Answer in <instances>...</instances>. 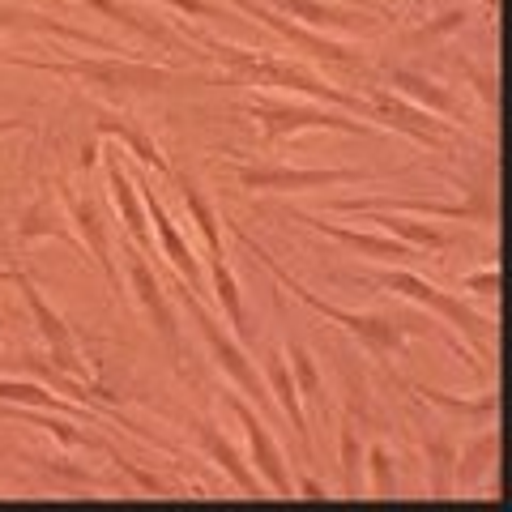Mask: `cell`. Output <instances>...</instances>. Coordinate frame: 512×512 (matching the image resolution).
Wrapping results in <instances>:
<instances>
[{
    "instance_id": "2",
    "label": "cell",
    "mask_w": 512,
    "mask_h": 512,
    "mask_svg": "<svg viewBox=\"0 0 512 512\" xmlns=\"http://www.w3.org/2000/svg\"><path fill=\"white\" fill-rule=\"evenodd\" d=\"M278 278H286V274H278ZM286 282H291V278H286ZM291 291L299 295V299H308L312 303V308H320V312H325V316H333V320H342V325L346 329H355L359 333V338L367 342V346H372L376 350V355H393V350L397 346H402V338H406V329L402 325H393V320H380V316H350V312H342V308H325V303H320L312 291H303V286L299 282H291Z\"/></svg>"
},
{
    "instance_id": "21",
    "label": "cell",
    "mask_w": 512,
    "mask_h": 512,
    "mask_svg": "<svg viewBox=\"0 0 512 512\" xmlns=\"http://www.w3.org/2000/svg\"><path fill=\"white\" fill-rule=\"evenodd\" d=\"M184 197H188V205H192V214H197V222H201V231H205V239H210V248H214V256L222 261V239H218V222H214V214H210V205H205L201 197H197V188L192 184H184Z\"/></svg>"
},
{
    "instance_id": "27",
    "label": "cell",
    "mask_w": 512,
    "mask_h": 512,
    "mask_svg": "<svg viewBox=\"0 0 512 512\" xmlns=\"http://www.w3.org/2000/svg\"><path fill=\"white\" fill-rule=\"evenodd\" d=\"M120 137L128 141V146H133V154H137V158H146V163H154V171H167V163H163V158H158V150H154V146H150V141L141 137V133H128V128H120Z\"/></svg>"
},
{
    "instance_id": "8",
    "label": "cell",
    "mask_w": 512,
    "mask_h": 512,
    "mask_svg": "<svg viewBox=\"0 0 512 512\" xmlns=\"http://www.w3.org/2000/svg\"><path fill=\"white\" fill-rule=\"evenodd\" d=\"M128 269H133V282H137V295H141V303L150 308V316H154V325H158V333L175 346V320H171V308H167V299H163V291H158V282H154V274L146 269V261L141 256H128Z\"/></svg>"
},
{
    "instance_id": "3",
    "label": "cell",
    "mask_w": 512,
    "mask_h": 512,
    "mask_svg": "<svg viewBox=\"0 0 512 512\" xmlns=\"http://www.w3.org/2000/svg\"><path fill=\"white\" fill-rule=\"evenodd\" d=\"M384 286H389V291H402V295H410V299H419V303H431V308H436L440 316H448L453 325L466 329L474 342L483 338V320H478V316L466 308V303L453 299V295H444V291H436V286L419 282L414 274H384Z\"/></svg>"
},
{
    "instance_id": "6",
    "label": "cell",
    "mask_w": 512,
    "mask_h": 512,
    "mask_svg": "<svg viewBox=\"0 0 512 512\" xmlns=\"http://www.w3.org/2000/svg\"><path fill=\"white\" fill-rule=\"evenodd\" d=\"M235 414L239 419H244V427H248V440H252V457H256V466H261V474L269 478V483H274V491L278 495H291V478H286V470H282V457H278V448H274V440H269V427L256 419V414L239 402L235 397Z\"/></svg>"
},
{
    "instance_id": "1",
    "label": "cell",
    "mask_w": 512,
    "mask_h": 512,
    "mask_svg": "<svg viewBox=\"0 0 512 512\" xmlns=\"http://www.w3.org/2000/svg\"><path fill=\"white\" fill-rule=\"evenodd\" d=\"M214 52H218L222 60H227L235 73H244V77H252V82H261V86H286V90L316 94V99H333V103H342V107H359L355 99H346L342 90H329V86H320L312 73L291 69V64H278V60L252 56V52H244V47H227V43H214Z\"/></svg>"
},
{
    "instance_id": "5",
    "label": "cell",
    "mask_w": 512,
    "mask_h": 512,
    "mask_svg": "<svg viewBox=\"0 0 512 512\" xmlns=\"http://www.w3.org/2000/svg\"><path fill=\"white\" fill-rule=\"evenodd\" d=\"M256 120L265 124V137L278 141L282 133L295 128H342V133H363L355 120H338L329 111H312V107H256Z\"/></svg>"
},
{
    "instance_id": "12",
    "label": "cell",
    "mask_w": 512,
    "mask_h": 512,
    "mask_svg": "<svg viewBox=\"0 0 512 512\" xmlns=\"http://www.w3.org/2000/svg\"><path fill=\"white\" fill-rule=\"evenodd\" d=\"M18 286H22V295H26V303H30V312L39 316V329L47 333V342H56L60 363L69 367V329H64V320H60L56 312H47V303L39 299V291H35V286H30L26 278H18Z\"/></svg>"
},
{
    "instance_id": "9",
    "label": "cell",
    "mask_w": 512,
    "mask_h": 512,
    "mask_svg": "<svg viewBox=\"0 0 512 512\" xmlns=\"http://www.w3.org/2000/svg\"><path fill=\"white\" fill-rule=\"evenodd\" d=\"M73 73L94 77L107 86H163L167 73L163 69H141V64H73Z\"/></svg>"
},
{
    "instance_id": "19",
    "label": "cell",
    "mask_w": 512,
    "mask_h": 512,
    "mask_svg": "<svg viewBox=\"0 0 512 512\" xmlns=\"http://www.w3.org/2000/svg\"><path fill=\"white\" fill-rule=\"evenodd\" d=\"M73 214H77V222H82V231L90 235V248H94V256H99V265L111 274V256H107V235H103V227H99V218H94V210L90 205H73ZM116 278V274H111Z\"/></svg>"
},
{
    "instance_id": "14",
    "label": "cell",
    "mask_w": 512,
    "mask_h": 512,
    "mask_svg": "<svg viewBox=\"0 0 512 512\" xmlns=\"http://www.w3.org/2000/svg\"><path fill=\"white\" fill-rule=\"evenodd\" d=\"M201 444H205V448H210V457H214V461H218V466H222V470H227V474L235 478V483H239V487H244V491H256V478H252V474H248L244 466H239L235 448H231L227 440H222V436H218V431H214V427H201Z\"/></svg>"
},
{
    "instance_id": "13",
    "label": "cell",
    "mask_w": 512,
    "mask_h": 512,
    "mask_svg": "<svg viewBox=\"0 0 512 512\" xmlns=\"http://www.w3.org/2000/svg\"><path fill=\"white\" fill-rule=\"evenodd\" d=\"M269 380H274V393L282 397V410H286V419H291L295 436L303 440V448H308V423H303V410H299V402H295V384H291V376H286V363H282L278 355L269 359Z\"/></svg>"
},
{
    "instance_id": "25",
    "label": "cell",
    "mask_w": 512,
    "mask_h": 512,
    "mask_svg": "<svg viewBox=\"0 0 512 512\" xmlns=\"http://www.w3.org/2000/svg\"><path fill=\"white\" fill-rule=\"evenodd\" d=\"M295 367H299V380H303V393L316 397V402H325V393H320V380H316V367L308 359V350L295 346Z\"/></svg>"
},
{
    "instance_id": "24",
    "label": "cell",
    "mask_w": 512,
    "mask_h": 512,
    "mask_svg": "<svg viewBox=\"0 0 512 512\" xmlns=\"http://www.w3.org/2000/svg\"><path fill=\"white\" fill-rule=\"evenodd\" d=\"M214 282H218V295H222V303H227V316L235 320V325H239V320H244V312H239V295H235V282H231V274H227V265H214Z\"/></svg>"
},
{
    "instance_id": "15",
    "label": "cell",
    "mask_w": 512,
    "mask_h": 512,
    "mask_svg": "<svg viewBox=\"0 0 512 512\" xmlns=\"http://www.w3.org/2000/svg\"><path fill=\"white\" fill-rule=\"evenodd\" d=\"M380 107L393 116V124L410 128V133L419 137V141H427V146H440V133H436V124H431V116H423V111H410V107L393 103V99H380Z\"/></svg>"
},
{
    "instance_id": "10",
    "label": "cell",
    "mask_w": 512,
    "mask_h": 512,
    "mask_svg": "<svg viewBox=\"0 0 512 512\" xmlns=\"http://www.w3.org/2000/svg\"><path fill=\"white\" fill-rule=\"evenodd\" d=\"M312 222V218H303ZM316 231H325L333 239H342V244L359 248V252H372V256H389V261H406L410 256V244H397V239H376V235H359V231H346V227H329V222H312Z\"/></svg>"
},
{
    "instance_id": "18",
    "label": "cell",
    "mask_w": 512,
    "mask_h": 512,
    "mask_svg": "<svg viewBox=\"0 0 512 512\" xmlns=\"http://www.w3.org/2000/svg\"><path fill=\"white\" fill-rule=\"evenodd\" d=\"M393 82L402 86L410 99H419V103H427V107H436V111H453V94H444V90H436L431 82H423V77H414V73H393Z\"/></svg>"
},
{
    "instance_id": "28",
    "label": "cell",
    "mask_w": 512,
    "mask_h": 512,
    "mask_svg": "<svg viewBox=\"0 0 512 512\" xmlns=\"http://www.w3.org/2000/svg\"><path fill=\"white\" fill-rule=\"evenodd\" d=\"M372 466H376V491H380V495H389V491H393V478H389V457H384L380 448L372 453Z\"/></svg>"
},
{
    "instance_id": "30",
    "label": "cell",
    "mask_w": 512,
    "mask_h": 512,
    "mask_svg": "<svg viewBox=\"0 0 512 512\" xmlns=\"http://www.w3.org/2000/svg\"><path fill=\"white\" fill-rule=\"evenodd\" d=\"M0 278H9V274H0Z\"/></svg>"
},
{
    "instance_id": "20",
    "label": "cell",
    "mask_w": 512,
    "mask_h": 512,
    "mask_svg": "<svg viewBox=\"0 0 512 512\" xmlns=\"http://www.w3.org/2000/svg\"><path fill=\"white\" fill-rule=\"evenodd\" d=\"M0 397H9V402H26V406H43V410H69L64 402H56L52 393L35 389V384H0Z\"/></svg>"
},
{
    "instance_id": "11",
    "label": "cell",
    "mask_w": 512,
    "mask_h": 512,
    "mask_svg": "<svg viewBox=\"0 0 512 512\" xmlns=\"http://www.w3.org/2000/svg\"><path fill=\"white\" fill-rule=\"evenodd\" d=\"M150 214H154V227H158V235H163V244H167V252H171V261H175V269L188 278V282H197L201 274H197V261H192V252L184 248V239H180V231L171 227V218H167V210L154 201V192H150Z\"/></svg>"
},
{
    "instance_id": "16",
    "label": "cell",
    "mask_w": 512,
    "mask_h": 512,
    "mask_svg": "<svg viewBox=\"0 0 512 512\" xmlns=\"http://www.w3.org/2000/svg\"><path fill=\"white\" fill-rule=\"evenodd\" d=\"M274 5L299 13V18L312 22V26H355V18H350V13L329 9V5H316V0H274Z\"/></svg>"
},
{
    "instance_id": "29",
    "label": "cell",
    "mask_w": 512,
    "mask_h": 512,
    "mask_svg": "<svg viewBox=\"0 0 512 512\" xmlns=\"http://www.w3.org/2000/svg\"><path fill=\"white\" fill-rule=\"evenodd\" d=\"M167 5L184 9V13H197V18H222V13L210 5V0H167Z\"/></svg>"
},
{
    "instance_id": "4",
    "label": "cell",
    "mask_w": 512,
    "mask_h": 512,
    "mask_svg": "<svg viewBox=\"0 0 512 512\" xmlns=\"http://www.w3.org/2000/svg\"><path fill=\"white\" fill-rule=\"evenodd\" d=\"M188 312H192V320H197V325H201L205 342H210V350H214V359H218V363H222V367H227V372L235 376V384H239V389H244L248 397H256V402H265V389H261V380H256V372L248 367V359H244V355H239V350H235V342H227V338H222V329L214 325V316H210V312H201V303H197V299H188Z\"/></svg>"
},
{
    "instance_id": "23",
    "label": "cell",
    "mask_w": 512,
    "mask_h": 512,
    "mask_svg": "<svg viewBox=\"0 0 512 512\" xmlns=\"http://www.w3.org/2000/svg\"><path fill=\"white\" fill-rule=\"evenodd\" d=\"M380 222H384V227H393L397 235L414 239V244H431V248H440V244H444V235L427 231V227H414V222H406V218H380Z\"/></svg>"
},
{
    "instance_id": "22",
    "label": "cell",
    "mask_w": 512,
    "mask_h": 512,
    "mask_svg": "<svg viewBox=\"0 0 512 512\" xmlns=\"http://www.w3.org/2000/svg\"><path fill=\"white\" fill-rule=\"evenodd\" d=\"M90 5H94V9H103V13H111V18H116V22H124V26L141 30V35H146V39H167V30H163V26H141V22L133 18V13H128V9H120V5H111V0H90Z\"/></svg>"
},
{
    "instance_id": "26",
    "label": "cell",
    "mask_w": 512,
    "mask_h": 512,
    "mask_svg": "<svg viewBox=\"0 0 512 512\" xmlns=\"http://www.w3.org/2000/svg\"><path fill=\"white\" fill-rule=\"evenodd\" d=\"M355 466H359V444H355V431H342V470H346V491H355Z\"/></svg>"
},
{
    "instance_id": "17",
    "label": "cell",
    "mask_w": 512,
    "mask_h": 512,
    "mask_svg": "<svg viewBox=\"0 0 512 512\" xmlns=\"http://www.w3.org/2000/svg\"><path fill=\"white\" fill-rule=\"evenodd\" d=\"M107 180H111V188H116V201H120V210H124V218H128V231H133L141 244H146V218H141V210H137L133 188H128L120 163H111V167H107Z\"/></svg>"
},
{
    "instance_id": "7",
    "label": "cell",
    "mask_w": 512,
    "mask_h": 512,
    "mask_svg": "<svg viewBox=\"0 0 512 512\" xmlns=\"http://www.w3.org/2000/svg\"><path fill=\"white\" fill-rule=\"evenodd\" d=\"M248 188H316V184H342V180H359L355 171H244L239 175Z\"/></svg>"
}]
</instances>
